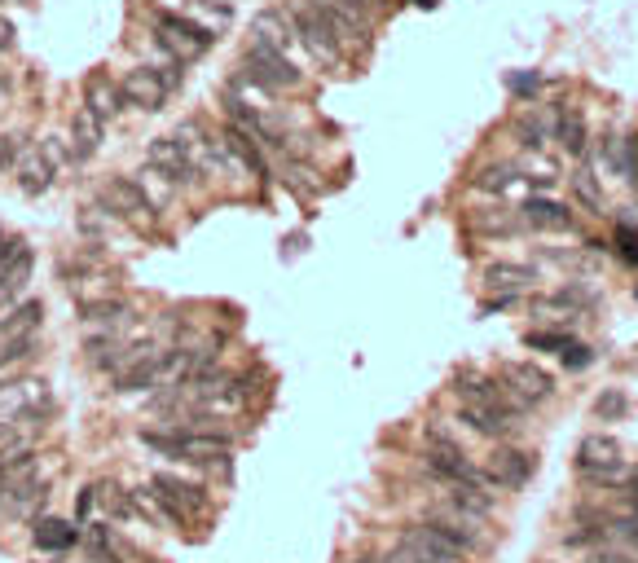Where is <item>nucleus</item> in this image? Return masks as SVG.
I'll return each instance as SVG.
<instances>
[{
    "label": "nucleus",
    "instance_id": "1",
    "mask_svg": "<svg viewBox=\"0 0 638 563\" xmlns=\"http://www.w3.org/2000/svg\"><path fill=\"white\" fill-rule=\"evenodd\" d=\"M423 524H432L440 537H445L449 546L458 550L462 559H471V555H484L489 550V520H480V515H471V511H458V506H449V502H436V506H427L423 511Z\"/></svg>",
    "mask_w": 638,
    "mask_h": 563
},
{
    "label": "nucleus",
    "instance_id": "2",
    "mask_svg": "<svg viewBox=\"0 0 638 563\" xmlns=\"http://www.w3.org/2000/svg\"><path fill=\"white\" fill-rule=\"evenodd\" d=\"M49 498V471L40 467V458H31L27 467L0 476V520H22Z\"/></svg>",
    "mask_w": 638,
    "mask_h": 563
},
{
    "label": "nucleus",
    "instance_id": "3",
    "mask_svg": "<svg viewBox=\"0 0 638 563\" xmlns=\"http://www.w3.org/2000/svg\"><path fill=\"white\" fill-rule=\"evenodd\" d=\"M150 31H154V44L163 53H172V62H181V66L203 58L216 40L207 27H198V22L181 18V14H150Z\"/></svg>",
    "mask_w": 638,
    "mask_h": 563
},
{
    "label": "nucleus",
    "instance_id": "4",
    "mask_svg": "<svg viewBox=\"0 0 638 563\" xmlns=\"http://www.w3.org/2000/svg\"><path fill=\"white\" fill-rule=\"evenodd\" d=\"M291 27H295V40L313 53V62L330 66V71L344 66V44L335 40V31H330V22L322 18V9H317L313 0H304V5L291 9Z\"/></svg>",
    "mask_w": 638,
    "mask_h": 563
},
{
    "label": "nucleus",
    "instance_id": "5",
    "mask_svg": "<svg viewBox=\"0 0 638 563\" xmlns=\"http://www.w3.org/2000/svg\"><path fill=\"white\" fill-rule=\"evenodd\" d=\"M242 66H247L251 80H256L260 88H269V93H282V88H295V84L304 80V71H295V62L286 58V53L269 49V44H260V40L247 44Z\"/></svg>",
    "mask_w": 638,
    "mask_h": 563
},
{
    "label": "nucleus",
    "instance_id": "6",
    "mask_svg": "<svg viewBox=\"0 0 638 563\" xmlns=\"http://www.w3.org/2000/svg\"><path fill=\"white\" fill-rule=\"evenodd\" d=\"M102 207L115 220H132V225H154L159 220V207L150 203V194L132 176H110L102 185Z\"/></svg>",
    "mask_w": 638,
    "mask_h": 563
},
{
    "label": "nucleus",
    "instance_id": "7",
    "mask_svg": "<svg viewBox=\"0 0 638 563\" xmlns=\"http://www.w3.org/2000/svg\"><path fill=\"white\" fill-rule=\"evenodd\" d=\"M31 269H36V251H31L27 238L5 234L0 238V304L18 300L31 282Z\"/></svg>",
    "mask_w": 638,
    "mask_h": 563
},
{
    "label": "nucleus",
    "instance_id": "8",
    "mask_svg": "<svg viewBox=\"0 0 638 563\" xmlns=\"http://www.w3.org/2000/svg\"><path fill=\"white\" fill-rule=\"evenodd\" d=\"M146 168H154L163 181H172L176 190H181V185H198V181H203V172L194 168V159L176 146L172 137H154L150 141V146H146Z\"/></svg>",
    "mask_w": 638,
    "mask_h": 563
},
{
    "label": "nucleus",
    "instance_id": "9",
    "mask_svg": "<svg viewBox=\"0 0 638 563\" xmlns=\"http://www.w3.org/2000/svg\"><path fill=\"white\" fill-rule=\"evenodd\" d=\"M533 454H524V449H515V445H498L489 454V480L498 484V493H515V489H524L528 480H533Z\"/></svg>",
    "mask_w": 638,
    "mask_h": 563
},
{
    "label": "nucleus",
    "instance_id": "10",
    "mask_svg": "<svg viewBox=\"0 0 638 563\" xmlns=\"http://www.w3.org/2000/svg\"><path fill=\"white\" fill-rule=\"evenodd\" d=\"M119 93H124V106L132 110H146V115H154V110H163V102H168V88H163L159 71L154 66H132V71L119 80Z\"/></svg>",
    "mask_w": 638,
    "mask_h": 563
},
{
    "label": "nucleus",
    "instance_id": "11",
    "mask_svg": "<svg viewBox=\"0 0 638 563\" xmlns=\"http://www.w3.org/2000/svg\"><path fill=\"white\" fill-rule=\"evenodd\" d=\"M49 401V383L44 379H5L0 383V423H9V418H22L31 410H44Z\"/></svg>",
    "mask_w": 638,
    "mask_h": 563
},
{
    "label": "nucleus",
    "instance_id": "12",
    "mask_svg": "<svg viewBox=\"0 0 638 563\" xmlns=\"http://www.w3.org/2000/svg\"><path fill=\"white\" fill-rule=\"evenodd\" d=\"M502 383L520 396L528 410H533V405H546L550 396H555V379H550L542 366H533V361H511V366L502 370Z\"/></svg>",
    "mask_w": 638,
    "mask_h": 563
},
{
    "label": "nucleus",
    "instance_id": "13",
    "mask_svg": "<svg viewBox=\"0 0 638 563\" xmlns=\"http://www.w3.org/2000/svg\"><path fill=\"white\" fill-rule=\"evenodd\" d=\"M621 467V445H616L612 436H603V432H594L586 436L577 445V471H581V480H594V476H603V471H616Z\"/></svg>",
    "mask_w": 638,
    "mask_h": 563
},
{
    "label": "nucleus",
    "instance_id": "14",
    "mask_svg": "<svg viewBox=\"0 0 638 563\" xmlns=\"http://www.w3.org/2000/svg\"><path fill=\"white\" fill-rule=\"evenodd\" d=\"M84 106L93 110L102 124H110V119H119L128 110L124 106V93H119V80H110L106 71H93L84 80Z\"/></svg>",
    "mask_w": 638,
    "mask_h": 563
},
{
    "label": "nucleus",
    "instance_id": "15",
    "mask_svg": "<svg viewBox=\"0 0 638 563\" xmlns=\"http://www.w3.org/2000/svg\"><path fill=\"white\" fill-rule=\"evenodd\" d=\"M71 163H88L97 150H102V141H106V124L93 115L88 106L75 110V119H71Z\"/></svg>",
    "mask_w": 638,
    "mask_h": 563
},
{
    "label": "nucleus",
    "instance_id": "16",
    "mask_svg": "<svg viewBox=\"0 0 638 563\" xmlns=\"http://www.w3.org/2000/svg\"><path fill=\"white\" fill-rule=\"evenodd\" d=\"M458 423H467L471 432L484 436V440H498V445H506V440L520 432L515 418H506L498 410H484V405H458Z\"/></svg>",
    "mask_w": 638,
    "mask_h": 563
},
{
    "label": "nucleus",
    "instance_id": "17",
    "mask_svg": "<svg viewBox=\"0 0 638 563\" xmlns=\"http://www.w3.org/2000/svg\"><path fill=\"white\" fill-rule=\"evenodd\" d=\"M251 40H260V44H269V49L286 53L295 44L291 14H286V9H260V14L251 18Z\"/></svg>",
    "mask_w": 638,
    "mask_h": 563
},
{
    "label": "nucleus",
    "instance_id": "18",
    "mask_svg": "<svg viewBox=\"0 0 638 563\" xmlns=\"http://www.w3.org/2000/svg\"><path fill=\"white\" fill-rule=\"evenodd\" d=\"M520 220L528 229H559V234H572V229H577V220H572V212L564 203H550V198H542V194H533L528 198V203L520 207Z\"/></svg>",
    "mask_w": 638,
    "mask_h": 563
},
{
    "label": "nucleus",
    "instance_id": "19",
    "mask_svg": "<svg viewBox=\"0 0 638 563\" xmlns=\"http://www.w3.org/2000/svg\"><path fill=\"white\" fill-rule=\"evenodd\" d=\"M533 282H537V269H533V264L498 260V264H489V269H484V286H489V291H498V295H520V291H528Z\"/></svg>",
    "mask_w": 638,
    "mask_h": 563
},
{
    "label": "nucleus",
    "instance_id": "20",
    "mask_svg": "<svg viewBox=\"0 0 638 563\" xmlns=\"http://www.w3.org/2000/svg\"><path fill=\"white\" fill-rule=\"evenodd\" d=\"M225 146L234 150V159H238L251 176H256V181H269V163H264V150H260L256 137H247L242 128L229 124V128H225Z\"/></svg>",
    "mask_w": 638,
    "mask_h": 563
},
{
    "label": "nucleus",
    "instance_id": "21",
    "mask_svg": "<svg viewBox=\"0 0 638 563\" xmlns=\"http://www.w3.org/2000/svg\"><path fill=\"white\" fill-rule=\"evenodd\" d=\"M80 322L88 326V330H115V326H124L128 317H132V304L124 300V295H110V300H97V304H88V308H80Z\"/></svg>",
    "mask_w": 638,
    "mask_h": 563
},
{
    "label": "nucleus",
    "instance_id": "22",
    "mask_svg": "<svg viewBox=\"0 0 638 563\" xmlns=\"http://www.w3.org/2000/svg\"><path fill=\"white\" fill-rule=\"evenodd\" d=\"M18 185H22V194H27V198H36V194H44V190L53 185V168L44 163L40 146H36V150H22V159H18Z\"/></svg>",
    "mask_w": 638,
    "mask_h": 563
},
{
    "label": "nucleus",
    "instance_id": "23",
    "mask_svg": "<svg viewBox=\"0 0 638 563\" xmlns=\"http://www.w3.org/2000/svg\"><path fill=\"white\" fill-rule=\"evenodd\" d=\"M40 317H44V304L40 300H22V304H14V308H5V313H0V335H5V339L36 335Z\"/></svg>",
    "mask_w": 638,
    "mask_h": 563
},
{
    "label": "nucleus",
    "instance_id": "24",
    "mask_svg": "<svg viewBox=\"0 0 638 563\" xmlns=\"http://www.w3.org/2000/svg\"><path fill=\"white\" fill-rule=\"evenodd\" d=\"M515 181H524V176H520V168H515V163H506V159L484 163V168L471 176V185H476L480 194H506Z\"/></svg>",
    "mask_w": 638,
    "mask_h": 563
},
{
    "label": "nucleus",
    "instance_id": "25",
    "mask_svg": "<svg viewBox=\"0 0 638 563\" xmlns=\"http://www.w3.org/2000/svg\"><path fill=\"white\" fill-rule=\"evenodd\" d=\"M555 141L572 154V159H581L586 146H590V141H586V119H581L577 110H559V115H555Z\"/></svg>",
    "mask_w": 638,
    "mask_h": 563
},
{
    "label": "nucleus",
    "instance_id": "26",
    "mask_svg": "<svg viewBox=\"0 0 638 563\" xmlns=\"http://www.w3.org/2000/svg\"><path fill=\"white\" fill-rule=\"evenodd\" d=\"M31 542L40 550H66L80 542V528L66 524V520H36V533H31Z\"/></svg>",
    "mask_w": 638,
    "mask_h": 563
},
{
    "label": "nucleus",
    "instance_id": "27",
    "mask_svg": "<svg viewBox=\"0 0 638 563\" xmlns=\"http://www.w3.org/2000/svg\"><path fill=\"white\" fill-rule=\"evenodd\" d=\"M476 229H480V234H520V229H524V220L520 216H515L511 212V207H489V212H480L476 216Z\"/></svg>",
    "mask_w": 638,
    "mask_h": 563
},
{
    "label": "nucleus",
    "instance_id": "28",
    "mask_svg": "<svg viewBox=\"0 0 638 563\" xmlns=\"http://www.w3.org/2000/svg\"><path fill=\"white\" fill-rule=\"evenodd\" d=\"M282 181L291 185L295 194H304V198H313V194H322V181H317V172L308 168L304 159H286V168H282Z\"/></svg>",
    "mask_w": 638,
    "mask_h": 563
},
{
    "label": "nucleus",
    "instance_id": "29",
    "mask_svg": "<svg viewBox=\"0 0 638 563\" xmlns=\"http://www.w3.org/2000/svg\"><path fill=\"white\" fill-rule=\"evenodd\" d=\"M568 185H572V194H577V203L586 207V212H594V216H603V190H599V181L586 172V168H577L568 176Z\"/></svg>",
    "mask_w": 638,
    "mask_h": 563
},
{
    "label": "nucleus",
    "instance_id": "30",
    "mask_svg": "<svg viewBox=\"0 0 638 563\" xmlns=\"http://www.w3.org/2000/svg\"><path fill=\"white\" fill-rule=\"evenodd\" d=\"M515 137H520V146H528V150H546L550 124L542 115H520V119H515Z\"/></svg>",
    "mask_w": 638,
    "mask_h": 563
},
{
    "label": "nucleus",
    "instance_id": "31",
    "mask_svg": "<svg viewBox=\"0 0 638 563\" xmlns=\"http://www.w3.org/2000/svg\"><path fill=\"white\" fill-rule=\"evenodd\" d=\"M630 414V396H625L621 388H603L599 396H594V418H603V423H616V418Z\"/></svg>",
    "mask_w": 638,
    "mask_h": 563
},
{
    "label": "nucleus",
    "instance_id": "32",
    "mask_svg": "<svg viewBox=\"0 0 638 563\" xmlns=\"http://www.w3.org/2000/svg\"><path fill=\"white\" fill-rule=\"evenodd\" d=\"M40 154H44V163H49L53 172L66 168V163H71V137H62V132H49V137H40Z\"/></svg>",
    "mask_w": 638,
    "mask_h": 563
},
{
    "label": "nucleus",
    "instance_id": "33",
    "mask_svg": "<svg viewBox=\"0 0 638 563\" xmlns=\"http://www.w3.org/2000/svg\"><path fill=\"white\" fill-rule=\"evenodd\" d=\"M137 181H141V190L150 194V203H154V207H168V203H172V190H176V185H172V181H163V176L154 172V168H141Z\"/></svg>",
    "mask_w": 638,
    "mask_h": 563
},
{
    "label": "nucleus",
    "instance_id": "34",
    "mask_svg": "<svg viewBox=\"0 0 638 563\" xmlns=\"http://www.w3.org/2000/svg\"><path fill=\"white\" fill-rule=\"evenodd\" d=\"M194 9L212 18L216 27H229V22H234V5H229V0H194Z\"/></svg>",
    "mask_w": 638,
    "mask_h": 563
},
{
    "label": "nucleus",
    "instance_id": "35",
    "mask_svg": "<svg viewBox=\"0 0 638 563\" xmlns=\"http://www.w3.org/2000/svg\"><path fill=\"white\" fill-rule=\"evenodd\" d=\"M18 159H22V137L18 132H0V172L18 168Z\"/></svg>",
    "mask_w": 638,
    "mask_h": 563
},
{
    "label": "nucleus",
    "instance_id": "36",
    "mask_svg": "<svg viewBox=\"0 0 638 563\" xmlns=\"http://www.w3.org/2000/svg\"><path fill=\"white\" fill-rule=\"evenodd\" d=\"M559 361H564L568 370H586L590 361H594V352H590L586 344H572V339H568V344H564V352H559Z\"/></svg>",
    "mask_w": 638,
    "mask_h": 563
},
{
    "label": "nucleus",
    "instance_id": "37",
    "mask_svg": "<svg viewBox=\"0 0 638 563\" xmlns=\"http://www.w3.org/2000/svg\"><path fill=\"white\" fill-rule=\"evenodd\" d=\"M506 84H511V93H520V97H533L537 93V88H542V75H528V71H520V75H511V80H506Z\"/></svg>",
    "mask_w": 638,
    "mask_h": 563
},
{
    "label": "nucleus",
    "instance_id": "38",
    "mask_svg": "<svg viewBox=\"0 0 638 563\" xmlns=\"http://www.w3.org/2000/svg\"><path fill=\"white\" fill-rule=\"evenodd\" d=\"M590 563H638L634 555H625V550H616V546H594V555H590Z\"/></svg>",
    "mask_w": 638,
    "mask_h": 563
},
{
    "label": "nucleus",
    "instance_id": "39",
    "mask_svg": "<svg viewBox=\"0 0 638 563\" xmlns=\"http://www.w3.org/2000/svg\"><path fill=\"white\" fill-rule=\"evenodd\" d=\"M625 181L638 190V137L625 141Z\"/></svg>",
    "mask_w": 638,
    "mask_h": 563
},
{
    "label": "nucleus",
    "instance_id": "40",
    "mask_svg": "<svg viewBox=\"0 0 638 563\" xmlns=\"http://www.w3.org/2000/svg\"><path fill=\"white\" fill-rule=\"evenodd\" d=\"M9 40H14V27H9V22L0 18V49H9Z\"/></svg>",
    "mask_w": 638,
    "mask_h": 563
},
{
    "label": "nucleus",
    "instance_id": "41",
    "mask_svg": "<svg viewBox=\"0 0 638 563\" xmlns=\"http://www.w3.org/2000/svg\"><path fill=\"white\" fill-rule=\"evenodd\" d=\"M625 493H630V498H638V467L630 471V480H625Z\"/></svg>",
    "mask_w": 638,
    "mask_h": 563
},
{
    "label": "nucleus",
    "instance_id": "42",
    "mask_svg": "<svg viewBox=\"0 0 638 563\" xmlns=\"http://www.w3.org/2000/svg\"><path fill=\"white\" fill-rule=\"evenodd\" d=\"M414 5H418V9H432V5H436V0H414Z\"/></svg>",
    "mask_w": 638,
    "mask_h": 563
},
{
    "label": "nucleus",
    "instance_id": "43",
    "mask_svg": "<svg viewBox=\"0 0 638 563\" xmlns=\"http://www.w3.org/2000/svg\"><path fill=\"white\" fill-rule=\"evenodd\" d=\"M0 238H5V225H0Z\"/></svg>",
    "mask_w": 638,
    "mask_h": 563
}]
</instances>
